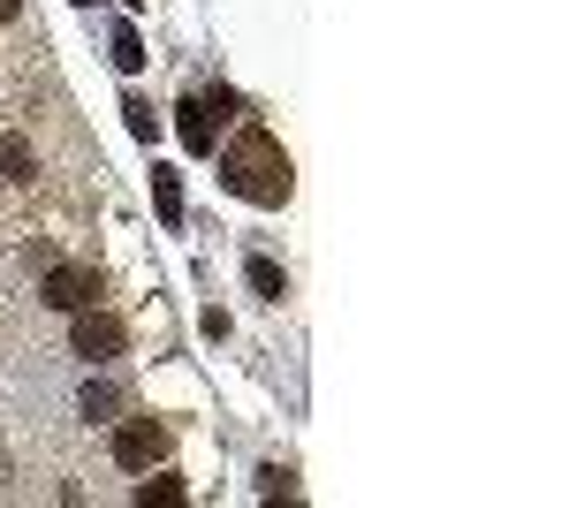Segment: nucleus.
Wrapping results in <instances>:
<instances>
[{
    "instance_id": "1",
    "label": "nucleus",
    "mask_w": 569,
    "mask_h": 508,
    "mask_svg": "<svg viewBox=\"0 0 569 508\" xmlns=\"http://www.w3.org/2000/svg\"><path fill=\"white\" fill-rule=\"evenodd\" d=\"M220 182L251 206H281L289 198V152L266 137V129H243L228 152H220Z\"/></svg>"
},
{
    "instance_id": "2",
    "label": "nucleus",
    "mask_w": 569,
    "mask_h": 508,
    "mask_svg": "<svg viewBox=\"0 0 569 508\" xmlns=\"http://www.w3.org/2000/svg\"><path fill=\"white\" fill-rule=\"evenodd\" d=\"M122 341H130V327L114 319V311H99V303H84V311H69V349L77 357H122Z\"/></svg>"
},
{
    "instance_id": "3",
    "label": "nucleus",
    "mask_w": 569,
    "mask_h": 508,
    "mask_svg": "<svg viewBox=\"0 0 569 508\" xmlns=\"http://www.w3.org/2000/svg\"><path fill=\"white\" fill-rule=\"evenodd\" d=\"M114 464H122V470H160V464H168V425H160V418L114 425Z\"/></svg>"
},
{
    "instance_id": "4",
    "label": "nucleus",
    "mask_w": 569,
    "mask_h": 508,
    "mask_svg": "<svg viewBox=\"0 0 569 508\" xmlns=\"http://www.w3.org/2000/svg\"><path fill=\"white\" fill-rule=\"evenodd\" d=\"M39 303H53V311H84V303H99V266H46Z\"/></svg>"
},
{
    "instance_id": "5",
    "label": "nucleus",
    "mask_w": 569,
    "mask_h": 508,
    "mask_svg": "<svg viewBox=\"0 0 569 508\" xmlns=\"http://www.w3.org/2000/svg\"><path fill=\"white\" fill-rule=\"evenodd\" d=\"M228 107H236V99H228V91H198V99H182V107H176V114H182V145H190V152H213V137H220V129H213V114H220V122H228Z\"/></svg>"
},
{
    "instance_id": "6",
    "label": "nucleus",
    "mask_w": 569,
    "mask_h": 508,
    "mask_svg": "<svg viewBox=\"0 0 569 508\" xmlns=\"http://www.w3.org/2000/svg\"><path fill=\"white\" fill-rule=\"evenodd\" d=\"M0 175H8V182H31V175H39L31 137H0Z\"/></svg>"
},
{
    "instance_id": "7",
    "label": "nucleus",
    "mask_w": 569,
    "mask_h": 508,
    "mask_svg": "<svg viewBox=\"0 0 569 508\" xmlns=\"http://www.w3.org/2000/svg\"><path fill=\"white\" fill-rule=\"evenodd\" d=\"M251 289H259L266 303H281V297H289V281H281V266H273V258H251Z\"/></svg>"
},
{
    "instance_id": "8",
    "label": "nucleus",
    "mask_w": 569,
    "mask_h": 508,
    "mask_svg": "<svg viewBox=\"0 0 569 508\" xmlns=\"http://www.w3.org/2000/svg\"><path fill=\"white\" fill-rule=\"evenodd\" d=\"M137 501H144V508H176L182 501V478H144V486H137Z\"/></svg>"
},
{
    "instance_id": "9",
    "label": "nucleus",
    "mask_w": 569,
    "mask_h": 508,
    "mask_svg": "<svg viewBox=\"0 0 569 508\" xmlns=\"http://www.w3.org/2000/svg\"><path fill=\"white\" fill-rule=\"evenodd\" d=\"M152 198H160V220H182V190H176L168 168H160V182H152Z\"/></svg>"
},
{
    "instance_id": "10",
    "label": "nucleus",
    "mask_w": 569,
    "mask_h": 508,
    "mask_svg": "<svg viewBox=\"0 0 569 508\" xmlns=\"http://www.w3.org/2000/svg\"><path fill=\"white\" fill-rule=\"evenodd\" d=\"M114 69H144V46H137V31H114Z\"/></svg>"
},
{
    "instance_id": "11",
    "label": "nucleus",
    "mask_w": 569,
    "mask_h": 508,
    "mask_svg": "<svg viewBox=\"0 0 569 508\" xmlns=\"http://www.w3.org/2000/svg\"><path fill=\"white\" fill-rule=\"evenodd\" d=\"M122 114H130V129H137V137H160V114H152V107H144V99H130V107H122Z\"/></svg>"
},
{
    "instance_id": "12",
    "label": "nucleus",
    "mask_w": 569,
    "mask_h": 508,
    "mask_svg": "<svg viewBox=\"0 0 569 508\" xmlns=\"http://www.w3.org/2000/svg\"><path fill=\"white\" fill-rule=\"evenodd\" d=\"M107 410H114V387L91 380V387H84V418H107Z\"/></svg>"
},
{
    "instance_id": "13",
    "label": "nucleus",
    "mask_w": 569,
    "mask_h": 508,
    "mask_svg": "<svg viewBox=\"0 0 569 508\" xmlns=\"http://www.w3.org/2000/svg\"><path fill=\"white\" fill-rule=\"evenodd\" d=\"M16 16H23V0H0V23H16Z\"/></svg>"
},
{
    "instance_id": "14",
    "label": "nucleus",
    "mask_w": 569,
    "mask_h": 508,
    "mask_svg": "<svg viewBox=\"0 0 569 508\" xmlns=\"http://www.w3.org/2000/svg\"><path fill=\"white\" fill-rule=\"evenodd\" d=\"M130 8H137V0H130Z\"/></svg>"
}]
</instances>
